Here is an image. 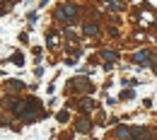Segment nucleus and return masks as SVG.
<instances>
[{
    "instance_id": "obj_1",
    "label": "nucleus",
    "mask_w": 157,
    "mask_h": 140,
    "mask_svg": "<svg viewBox=\"0 0 157 140\" xmlns=\"http://www.w3.org/2000/svg\"><path fill=\"white\" fill-rule=\"evenodd\" d=\"M56 20L68 22V24L78 22V7H75V5H63V7H58V12H56Z\"/></svg>"
},
{
    "instance_id": "obj_2",
    "label": "nucleus",
    "mask_w": 157,
    "mask_h": 140,
    "mask_svg": "<svg viewBox=\"0 0 157 140\" xmlns=\"http://www.w3.org/2000/svg\"><path fill=\"white\" fill-rule=\"evenodd\" d=\"M68 87H73V92H92V82L85 80V78H75L73 82H68Z\"/></svg>"
},
{
    "instance_id": "obj_3",
    "label": "nucleus",
    "mask_w": 157,
    "mask_h": 140,
    "mask_svg": "<svg viewBox=\"0 0 157 140\" xmlns=\"http://www.w3.org/2000/svg\"><path fill=\"white\" fill-rule=\"evenodd\" d=\"M78 131H80V133H87V131H92V123H90L87 119H80V121H78Z\"/></svg>"
},
{
    "instance_id": "obj_4",
    "label": "nucleus",
    "mask_w": 157,
    "mask_h": 140,
    "mask_svg": "<svg viewBox=\"0 0 157 140\" xmlns=\"http://www.w3.org/2000/svg\"><path fill=\"white\" fill-rule=\"evenodd\" d=\"M85 34H87V36H97V34H99L97 24H87V27H85Z\"/></svg>"
},
{
    "instance_id": "obj_5",
    "label": "nucleus",
    "mask_w": 157,
    "mask_h": 140,
    "mask_svg": "<svg viewBox=\"0 0 157 140\" xmlns=\"http://www.w3.org/2000/svg\"><path fill=\"white\" fill-rule=\"evenodd\" d=\"M22 87H24V85H22V82H7V89H10V92H17V89H22Z\"/></svg>"
},
{
    "instance_id": "obj_6",
    "label": "nucleus",
    "mask_w": 157,
    "mask_h": 140,
    "mask_svg": "<svg viewBox=\"0 0 157 140\" xmlns=\"http://www.w3.org/2000/svg\"><path fill=\"white\" fill-rule=\"evenodd\" d=\"M104 58H106V60H116V58H118V53H116V51H109V48H106V51H104Z\"/></svg>"
},
{
    "instance_id": "obj_7",
    "label": "nucleus",
    "mask_w": 157,
    "mask_h": 140,
    "mask_svg": "<svg viewBox=\"0 0 157 140\" xmlns=\"http://www.w3.org/2000/svg\"><path fill=\"white\" fill-rule=\"evenodd\" d=\"M133 60H138V63H145V60H147V53H136V56H133Z\"/></svg>"
},
{
    "instance_id": "obj_8",
    "label": "nucleus",
    "mask_w": 157,
    "mask_h": 140,
    "mask_svg": "<svg viewBox=\"0 0 157 140\" xmlns=\"http://www.w3.org/2000/svg\"><path fill=\"white\" fill-rule=\"evenodd\" d=\"M121 97H123V99H131V97H136V92H133V89H126Z\"/></svg>"
},
{
    "instance_id": "obj_9",
    "label": "nucleus",
    "mask_w": 157,
    "mask_h": 140,
    "mask_svg": "<svg viewBox=\"0 0 157 140\" xmlns=\"http://www.w3.org/2000/svg\"><path fill=\"white\" fill-rule=\"evenodd\" d=\"M58 121H68V111H60V114H58Z\"/></svg>"
},
{
    "instance_id": "obj_10",
    "label": "nucleus",
    "mask_w": 157,
    "mask_h": 140,
    "mask_svg": "<svg viewBox=\"0 0 157 140\" xmlns=\"http://www.w3.org/2000/svg\"><path fill=\"white\" fill-rule=\"evenodd\" d=\"M12 60H15V63H17V65H22V63H24V58H22L20 53H17V56H15V58H12Z\"/></svg>"
}]
</instances>
